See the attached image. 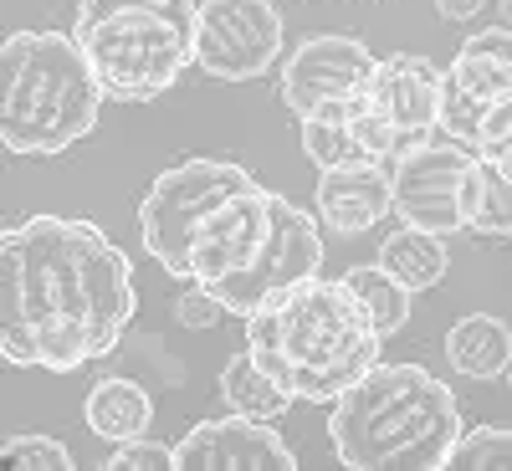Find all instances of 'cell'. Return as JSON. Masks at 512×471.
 Segmentation results:
<instances>
[{
    "mask_svg": "<svg viewBox=\"0 0 512 471\" xmlns=\"http://www.w3.org/2000/svg\"><path fill=\"white\" fill-rule=\"evenodd\" d=\"M395 210V169L379 159H359V164H338L323 169L318 180V221H328L344 236H364L369 226H379Z\"/></svg>",
    "mask_w": 512,
    "mask_h": 471,
    "instance_id": "obj_14",
    "label": "cell"
},
{
    "mask_svg": "<svg viewBox=\"0 0 512 471\" xmlns=\"http://www.w3.org/2000/svg\"><path fill=\"white\" fill-rule=\"evenodd\" d=\"M175 466L185 471H292V446L272 431V420L226 415V420H200L195 431L175 446Z\"/></svg>",
    "mask_w": 512,
    "mask_h": 471,
    "instance_id": "obj_12",
    "label": "cell"
},
{
    "mask_svg": "<svg viewBox=\"0 0 512 471\" xmlns=\"http://www.w3.org/2000/svg\"><path fill=\"white\" fill-rule=\"evenodd\" d=\"M195 16L200 0H77L72 36L108 98L149 103L195 62Z\"/></svg>",
    "mask_w": 512,
    "mask_h": 471,
    "instance_id": "obj_5",
    "label": "cell"
},
{
    "mask_svg": "<svg viewBox=\"0 0 512 471\" xmlns=\"http://www.w3.org/2000/svg\"><path fill=\"white\" fill-rule=\"evenodd\" d=\"M482 6H487V0H436V11H441L446 21H472Z\"/></svg>",
    "mask_w": 512,
    "mask_h": 471,
    "instance_id": "obj_28",
    "label": "cell"
},
{
    "mask_svg": "<svg viewBox=\"0 0 512 471\" xmlns=\"http://www.w3.org/2000/svg\"><path fill=\"white\" fill-rule=\"evenodd\" d=\"M338 282H344L359 303H364V313H369V323H374L379 338H395V333L410 323V297H415V292H410L405 282H395L379 262H374V267H349Z\"/></svg>",
    "mask_w": 512,
    "mask_h": 471,
    "instance_id": "obj_21",
    "label": "cell"
},
{
    "mask_svg": "<svg viewBox=\"0 0 512 471\" xmlns=\"http://www.w3.org/2000/svg\"><path fill=\"white\" fill-rule=\"evenodd\" d=\"M379 267L390 272L395 282H405L410 292H431L446 267H451V256H446V236L436 231H420V226H400L384 236L379 246Z\"/></svg>",
    "mask_w": 512,
    "mask_h": 471,
    "instance_id": "obj_18",
    "label": "cell"
},
{
    "mask_svg": "<svg viewBox=\"0 0 512 471\" xmlns=\"http://www.w3.org/2000/svg\"><path fill=\"white\" fill-rule=\"evenodd\" d=\"M82 420L98 441H134V436H149L154 425V400L139 379L128 374H113V379H98L88 390V405H82Z\"/></svg>",
    "mask_w": 512,
    "mask_h": 471,
    "instance_id": "obj_16",
    "label": "cell"
},
{
    "mask_svg": "<svg viewBox=\"0 0 512 471\" xmlns=\"http://www.w3.org/2000/svg\"><path fill=\"white\" fill-rule=\"evenodd\" d=\"M472 164H477V149L451 139L446 128H431V134L410 139L400 149V159L390 164L395 169V216L405 226L436 231V236L466 231L461 195H466Z\"/></svg>",
    "mask_w": 512,
    "mask_h": 471,
    "instance_id": "obj_8",
    "label": "cell"
},
{
    "mask_svg": "<svg viewBox=\"0 0 512 471\" xmlns=\"http://www.w3.org/2000/svg\"><path fill=\"white\" fill-rule=\"evenodd\" d=\"M446 471H512V425H477L461 431Z\"/></svg>",
    "mask_w": 512,
    "mask_h": 471,
    "instance_id": "obj_23",
    "label": "cell"
},
{
    "mask_svg": "<svg viewBox=\"0 0 512 471\" xmlns=\"http://www.w3.org/2000/svg\"><path fill=\"white\" fill-rule=\"evenodd\" d=\"M267 195L272 190H262V180H256L251 190L231 195L216 216L195 231V241H190V282L210 287V282L236 277L256 262V251H262V241H267V226H272Z\"/></svg>",
    "mask_w": 512,
    "mask_h": 471,
    "instance_id": "obj_11",
    "label": "cell"
},
{
    "mask_svg": "<svg viewBox=\"0 0 512 471\" xmlns=\"http://www.w3.org/2000/svg\"><path fill=\"white\" fill-rule=\"evenodd\" d=\"M221 400L236 415H251V420H282L287 405H292V395L251 359V349H241L236 359H226V369H221Z\"/></svg>",
    "mask_w": 512,
    "mask_h": 471,
    "instance_id": "obj_20",
    "label": "cell"
},
{
    "mask_svg": "<svg viewBox=\"0 0 512 471\" xmlns=\"http://www.w3.org/2000/svg\"><path fill=\"white\" fill-rule=\"evenodd\" d=\"M251 169L226 164V159H185L169 164L164 175H154L149 195L139 200V231L144 251L169 272V277H190V241L195 231L216 216V210L251 190Z\"/></svg>",
    "mask_w": 512,
    "mask_h": 471,
    "instance_id": "obj_6",
    "label": "cell"
},
{
    "mask_svg": "<svg viewBox=\"0 0 512 471\" xmlns=\"http://www.w3.org/2000/svg\"><path fill=\"white\" fill-rule=\"evenodd\" d=\"M374 52L364 47L359 36H308L287 62H282V103L308 118L323 103H344L369 93L374 77Z\"/></svg>",
    "mask_w": 512,
    "mask_h": 471,
    "instance_id": "obj_10",
    "label": "cell"
},
{
    "mask_svg": "<svg viewBox=\"0 0 512 471\" xmlns=\"http://www.w3.org/2000/svg\"><path fill=\"white\" fill-rule=\"evenodd\" d=\"M282 57V11L272 0H200L195 67L221 82H251Z\"/></svg>",
    "mask_w": 512,
    "mask_h": 471,
    "instance_id": "obj_9",
    "label": "cell"
},
{
    "mask_svg": "<svg viewBox=\"0 0 512 471\" xmlns=\"http://www.w3.org/2000/svg\"><path fill=\"white\" fill-rule=\"evenodd\" d=\"M6 461L26 466V471H72V451L52 436H11L6 441Z\"/></svg>",
    "mask_w": 512,
    "mask_h": 471,
    "instance_id": "obj_25",
    "label": "cell"
},
{
    "mask_svg": "<svg viewBox=\"0 0 512 471\" xmlns=\"http://www.w3.org/2000/svg\"><path fill=\"white\" fill-rule=\"evenodd\" d=\"M441 77L456 82V88H466L472 98L507 103L512 98V26L472 31L466 47L451 57V67H441Z\"/></svg>",
    "mask_w": 512,
    "mask_h": 471,
    "instance_id": "obj_15",
    "label": "cell"
},
{
    "mask_svg": "<svg viewBox=\"0 0 512 471\" xmlns=\"http://www.w3.org/2000/svg\"><path fill=\"white\" fill-rule=\"evenodd\" d=\"M103 82L72 31H11L0 47V139L11 154H62L98 128Z\"/></svg>",
    "mask_w": 512,
    "mask_h": 471,
    "instance_id": "obj_4",
    "label": "cell"
},
{
    "mask_svg": "<svg viewBox=\"0 0 512 471\" xmlns=\"http://www.w3.org/2000/svg\"><path fill=\"white\" fill-rule=\"evenodd\" d=\"M456 436L451 384L420 364H374L328 415V441L349 471H446Z\"/></svg>",
    "mask_w": 512,
    "mask_h": 471,
    "instance_id": "obj_3",
    "label": "cell"
},
{
    "mask_svg": "<svg viewBox=\"0 0 512 471\" xmlns=\"http://www.w3.org/2000/svg\"><path fill=\"white\" fill-rule=\"evenodd\" d=\"M349 108H354V98L323 103V108H313L308 118H297V123H303V154H308L318 169H338V164H359V159H364L354 128H349Z\"/></svg>",
    "mask_w": 512,
    "mask_h": 471,
    "instance_id": "obj_22",
    "label": "cell"
},
{
    "mask_svg": "<svg viewBox=\"0 0 512 471\" xmlns=\"http://www.w3.org/2000/svg\"><path fill=\"white\" fill-rule=\"evenodd\" d=\"M502 379H507V395H512V364H507V374H502Z\"/></svg>",
    "mask_w": 512,
    "mask_h": 471,
    "instance_id": "obj_30",
    "label": "cell"
},
{
    "mask_svg": "<svg viewBox=\"0 0 512 471\" xmlns=\"http://www.w3.org/2000/svg\"><path fill=\"white\" fill-rule=\"evenodd\" d=\"M267 205H272V226H267V241L256 251V262L236 277H221V282L205 287V292H216L221 308L236 313V318H251L256 308L277 303L282 292L313 282L318 267H323L318 221H308V210H297L287 195H267Z\"/></svg>",
    "mask_w": 512,
    "mask_h": 471,
    "instance_id": "obj_7",
    "label": "cell"
},
{
    "mask_svg": "<svg viewBox=\"0 0 512 471\" xmlns=\"http://www.w3.org/2000/svg\"><path fill=\"white\" fill-rule=\"evenodd\" d=\"M482 154H487V159H497V164H507V169H512V123H507V128H502V134H497V139H492V144H487V149H482Z\"/></svg>",
    "mask_w": 512,
    "mask_h": 471,
    "instance_id": "obj_29",
    "label": "cell"
},
{
    "mask_svg": "<svg viewBox=\"0 0 512 471\" xmlns=\"http://www.w3.org/2000/svg\"><path fill=\"white\" fill-rule=\"evenodd\" d=\"M379 344L364 303L344 282H303L246 318V349L292 400L333 405L359 374L379 364Z\"/></svg>",
    "mask_w": 512,
    "mask_h": 471,
    "instance_id": "obj_2",
    "label": "cell"
},
{
    "mask_svg": "<svg viewBox=\"0 0 512 471\" xmlns=\"http://www.w3.org/2000/svg\"><path fill=\"white\" fill-rule=\"evenodd\" d=\"M134 262L93 221L26 216L0 236V354L72 374L118 349L134 318Z\"/></svg>",
    "mask_w": 512,
    "mask_h": 471,
    "instance_id": "obj_1",
    "label": "cell"
},
{
    "mask_svg": "<svg viewBox=\"0 0 512 471\" xmlns=\"http://www.w3.org/2000/svg\"><path fill=\"white\" fill-rule=\"evenodd\" d=\"M446 359L461 379H502L512 364V328L492 313H466L446 333Z\"/></svg>",
    "mask_w": 512,
    "mask_h": 471,
    "instance_id": "obj_17",
    "label": "cell"
},
{
    "mask_svg": "<svg viewBox=\"0 0 512 471\" xmlns=\"http://www.w3.org/2000/svg\"><path fill=\"white\" fill-rule=\"evenodd\" d=\"M369 103L390 118L405 139L431 134L436 113H441V67H431L415 52L379 57L374 77H369Z\"/></svg>",
    "mask_w": 512,
    "mask_h": 471,
    "instance_id": "obj_13",
    "label": "cell"
},
{
    "mask_svg": "<svg viewBox=\"0 0 512 471\" xmlns=\"http://www.w3.org/2000/svg\"><path fill=\"white\" fill-rule=\"evenodd\" d=\"M108 471H175V446L134 436V441H118L108 456Z\"/></svg>",
    "mask_w": 512,
    "mask_h": 471,
    "instance_id": "obj_26",
    "label": "cell"
},
{
    "mask_svg": "<svg viewBox=\"0 0 512 471\" xmlns=\"http://www.w3.org/2000/svg\"><path fill=\"white\" fill-rule=\"evenodd\" d=\"M461 216L466 231L482 236H512V169L477 154L472 175H466V195H461Z\"/></svg>",
    "mask_w": 512,
    "mask_h": 471,
    "instance_id": "obj_19",
    "label": "cell"
},
{
    "mask_svg": "<svg viewBox=\"0 0 512 471\" xmlns=\"http://www.w3.org/2000/svg\"><path fill=\"white\" fill-rule=\"evenodd\" d=\"M349 128H354V139H359V149H364V159H379V164H395L400 159V149L410 144L400 128L384 118L374 103H369V93H359L354 98V108H349Z\"/></svg>",
    "mask_w": 512,
    "mask_h": 471,
    "instance_id": "obj_24",
    "label": "cell"
},
{
    "mask_svg": "<svg viewBox=\"0 0 512 471\" xmlns=\"http://www.w3.org/2000/svg\"><path fill=\"white\" fill-rule=\"evenodd\" d=\"M221 313H226V308H221V297H216V292H205L200 282H195L185 297H175V323H180V328H216Z\"/></svg>",
    "mask_w": 512,
    "mask_h": 471,
    "instance_id": "obj_27",
    "label": "cell"
}]
</instances>
